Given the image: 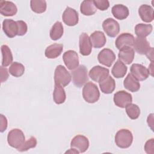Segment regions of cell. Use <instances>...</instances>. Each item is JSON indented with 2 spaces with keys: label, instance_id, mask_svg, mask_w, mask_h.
Segmentation results:
<instances>
[{
  "label": "cell",
  "instance_id": "1",
  "mask_svg": "<svg viewBox=\"0 0 154 154\" xmlns=\"http://www.w3.org/2000/svg\"><path fill=\"white\" fill-rule=\"evenodd\" d=\"M133 46L138 54L146 55L148 59H149L151 62H153V48L150 46V44L146 38H135Z\"/></svg>",
  "mask_w": 154,
  "mask_h": 154
},
{
  "label": "cell",
  "instance_id": "2",
  "mask_svg": "<svg viewBox=\"0 0 154 154\" xmlns=\"http://www.w3.org/2000/svg\"><path fill=\"white\" fill-rule=\"evenodd\" d=\"M82 96L88 103L96 102L100 97V92L97 85L92 82L85 83L82 89Z\"/></svg>",
  "mask_w": 154,
  "mask_h": 154
},
{
  "label": "cell",
  "instance_id": "3",
  "mask_svg": "<svg viewBox=\"0 0 154 154\" xmlns=\"http://www.w3.org/2000/svg\"><path fill=\"white\" fill-rule=\"evenodd\" d=\"M133 141L132 132L126 129H122L117 131L115 136V143L116 145L122 149L129 147Z\"/></svg>",
  "mask_w": 154,
  "mask_h": 154
},
{
  "label": "cell",
  "instance_id": "4",
  "mask_svg": "<svg viewBox=\"0 0 154 154\" xmlns=\"http://www.w3.org/2000/svg\"><path fill=\"white\" fill-rule=\"evenodd\" d=\"M72 81L75 86L81 87L88 81L87 69L84 65H80L71 72Z\"/></svg>",
  "mask_w": 154,
  "mask_h": 154
},
{
  "label": "cell",
  "instance_id": "5",
  "mask_svg": "<svg viewBox=\"0 0 154 154\" xmlns=\"http://www.w3.org/2000/svg\"><path fill=\"white\" fill-rule=\"evenodd\" d=\"M25 141L23 132L19 129H13L8 134L7 142L8 144L15 149H18Z\"/></svg>",
  "mask_w": 154,
  "mask_h": 154
},
{
  "label": "cell",
  "instance_id": "6",
  "mask_svg": "<svg viewBox=\"0 0 154 154\" xmlns=\"http://www.w3.org/2000/svg\"><path fill=\"white\" fill-rule=\"evenodd\" d=\"M72 76L69 72L62 65L57 66L54 72V81L63 87L67 86L71 81Z\"/></svg>",
  "mask_w": 154,
  "mask_h": 154
},
{
  "label": "cell",
  "instance_id": "7",
  "mask_svg": "<svg viewBox=\"0 0 154 154\" xmlns=\"http://www.w3.org/2000/svg\"><path fill=\"white\" fill-rule=\"evenodd\" d=\"M105 32L111 37H115L120 31L119 23L112 18H107L102 23Z\"/></svg>",
  "mask_w": 154,
  "mask_h": 154
},
{
  "label": "cell",
  "instance_id": "8",
  "mask_svg": "<svg viewBox=\"0 0 154 154\" xmlns=\"http://www.w3.org/2000/svg\"><path fill=\"white\" fill-rule=\"evenodd\" d=\"M63 59L66 66L69 70H74L79 66L78 55L75 51L69 50L65 52L63 55Z\"/></svg>",
  "mask_w": 154,
  "mask_h": 154
},
{
  "label": "cell",
  "instance_id": "9",
  "mask_svg": "<svg viewBox=\"0 0 154 154\" xmlns=\"http://www.w3.org/2000/svg\"><path fill=\"white\" fill-rule=\"evenodd\" d=\"M70 147L78 150L79 153H84L89 147L88 139L84 135H77L72 140Z\"/></svg>",
  "mask_w": 154,
  "mask_h": 154
},
{
  "label": "cell",
  "instance_id": "10",
  "mask_svg": "<svg viewBox=\"0 0 154 154\" xmlns=\"http://www.w3.org/2000/svg\"><path fill=\"white\" fill-rule=\"evenodd\" d=\"M131 74L137 80L143 81L146 80L149 76V70L143 65L140 64H133L130 68Z\"/></svg>",
  "mask_w": 154,
  "mask_h": 154
},
{
  "label": "cell",
  "instance_id": "11",
  "mask_svg": "<svg viewBox=\"0 0 154 154\" xmlns=\"http://www.w3.org/2000/svg\"><path fill=\"white\" fill-rule=\"evenodd\" d=\"M113 100L117 106L123 108H125L128 104L132 102V97L130 93L124 90H121L114 94Z\"/></svg>",
  "mask_w": 154,
  "mask_h": 154
},
{
  "label": "cell",
  "instance_id": "12",
  "mask_svg": "<svg viewBox=\"0 0 154 154\" xmlns=\"http://www.w3.org/2000/svg\"><path fill=\"white\" fill-rule=\"evenodd\" d=\"M135 38L133 35L130 33L124 32L121 34L117 38L115 45L116 48L120 50L124 48H132L134 43Z\"/></svg>",
  "mask_w": 154,
  "mask_h": 154
},
{
  "label": "cell",
  "instance_id": "13",
  "mask_svg": "<svg viewBox=\"0 0 154 154\" xmlns=\"http://www.w3.org/2000/svg\"><path fill=\"white\" fill-rule=\"evenodd\" d=\"M109 73V71L108 69L100 66H96L90 70L88 75L93 81L99 82L106 78Z\"/></svg>",
  "mask_w": 154,
  "mask_h": 154
},
{
  "label": "cell",
  "instance_id": "14",
  "mask_svg": "<svg viewBox=\"0 0 154 154\" xmlns=\"http://www.w3.org/2000/svg\"><path fill=\"white\" fill-rule=\"evenodd\" d=\"M62 19L64 23L67 25L70 26H75L79 21L78 13L73 8L67 7L63 13Z\"/></svg>",
  "mask_w": 154,
  "mask_h": 154
},
{
  "label": "cell",
  "instance_id": "15",
  "mask_svg": "<svg viewBox=\"0 0 154 154\" xmlns=\"http://www.w3.org/2000/svg\"><path fill=\"white\" fill-rule=\"evenodd\" d=\"M99 62L107 67H111L116 60V55L114 52L108 48L102 49L97 55Z\"/></svg>",
  "mask_w": 154,
  "mask_h": 154
},
{
  "label": "cell",
  "instance_id": "16",
  "mask_svg": "<svg viewBox=\"0 0 154 154\" xmlns=\"http://www.w3.org/2000/svg\"><path fill=\"white\" fill-rule=\"evenodd\" d=\"M79 52L84 56L89 55L92 50V44L90 37L87 33L83 32L79 36Z\"/></svg>",
  "mask_w": 154,
  "mask_h": 154
},
{
  "label": "cell",
  "instance_id": "17",
  "mask_svg": "<svg viewBox=\"0 0 154 154\" xmlns=\"http://www.w3.org/2000/svg\"><path fill=\"white\" fill-rule=\"evenodd\" d=\"M2 29L9 38H13L17 35L18 26L16 21L12 19H5L2 22Z\"/></svg>",
  "mask_w": 154,
  "mask_h": 154
},
{
  "label": "cell",
  "instance_id": "18",
  "mask_svg": "<svg viewBox=\"0 0 154 154\" xmlns=\"http://www.w3.org/2000/svg\"><path fill=\"white\" fill-rule=\"evenodd\" d=\"M17 12L16 5L11 1H0V13L4 16H13Z\"/></svg>",
  "mask_w": 154,
  "mask_h": 154
},
{
  "label": "cell",
  "instance_id": "19",
  "mask_svg": "<svg viewBox=\"0 0 154 154\" xmlns=\"http://www.w3.org/2000/svg\"><path fill=\"white\" fill-rule=\"evenodd\" d=\"M138 14L142 20L145 22H151L154 19L153 9L149 5H141L138 8Z\"/></svg>",
  "mask_w": 154,
  "mask_h": 154
},
{
  "label": "cell",
  "instance_id": "20",
  "mask_svg": "<svg viewBox=\"0 0 154 154\" xmlns=\"http://www.w3.org/2000/svg\"><path fill=\"white\" fill-rule=\"evenodd\" d=\"M118 55L119 60L124 64H130L134 60L135 52L133 48L126 47L120 49Z\"/></svg>",
  "mask_w": 154,
  "mask_h": 154
},
{
  "label": "cell",
  "instance_id": "21",
  "mask_svg": "<svg viewBox=\"0 0 154 154\" xmlns=\"http://www.w3.org/2000/svg\"><path fill=\"white\" fill-rule=\"evenodd\" d=\"M92 45L94 48H100L106 43V37L103 32L96 31L93 32L90 37Z\"/></svg>",
  "mask_w": 154,
  "mask_h": 154
},
{
  "label": "cell",
  "instance_id": "22",
  "mask_svg": "<svg viewBox=\"0 0 154 154\" xmlns=\"http://www.w3.org/2000/svg\"><path fill=\"white\" fill-rule=\"evenodd\" d=\"M100 90L105 94H110L113 92L116 87V82L114 79L108 75L106 78L99 82Z\"/></svg>",
  "mask_w": 154,
  "mask_h": 154
},
{
  "label": "cell",
  "instance_id": "23",
  "mask_svg": "<svg viewBox=\"0 0 154 154\" xmlns=\"http://www.w3.org/2000/svg\"><path fill=\"white\" fill-rule=\"evenodd\" d=\"M63 50V45L54 43L48 46L45 50V56L49 58L53 59L59 57Z\"/></svg>",
  "mask_w": 154,
  "mask_h": 154
},
{
  "label": "cell",
  "instance_id": "24",
  "mask_svg": "<svg viewBox=\"0 0 154 154\" xmlns=\"http://www.w3.org/2000/svg\"><path fill=\"white\" fill-rule=\"evenodd\" d=\"M111 12L117 19L123 20L128 17L129 12L128 8L122 4H116L112 7Z\"/></svg>",
  "mask_w": 154,
  "mask_h": 154
},
{
  "label": "cell",
  "instance_id": "25",
  "mask_svg": "<svg viewBox=\"0 0 154 154\" xmlns=\"http://www.w3.org/2000/svg\"><path fill=\"white\" fill-rule=\"evenodd\" d=\"M124 87L131 92H136L140 88V84L130 73L127 75L123 82Z\"/></svg>",
  "mask_w": 154,
  "mask_h": 154
},
{
  "label": "cell",
  "instance_id": "26",
  "mask_svg": "<svg viewBox=\"0 0 154 154\" xmlns=\"http://www.w3.org/2000/svg\"><path fill=\"white\" fill-rule=\"evenodd\" d=\"M53 99L55 103L61 104L64 102L66 99L65 90L63 86L55 83L54 90L53 92Z\"/></svg>",
  "mask_w": 154,
  "mask_h": 154
},
{
  "label": "cell",
  "instance_id": "27",
  "mask_svg": "<svg viewBox=\"0 0 154 154\" xmlns=\"http://www.w3.org/2000/svg\"><path fill=\"white\" fill-rule=\"evenodd\" d=\"M127 70L128 68L126 65L120 60H118L113 66L111 73L115 78H120L125 76L127 72Z\"/></svg>",
  "mask_w": 154,
  "mask_h": 154
},
{
  "label": "cell",
  "instance_id": "28",
  "mask_svg": "<svg viewBox=\"0 0 154 154\" xmlns=\"http://www.w3.org/2000/svg\"><path fill=\"white\" fill-rule=\"evenodd\" d=\"M153 26L151 24L138 23L135 26V33L137 37L145 38L152 32Z\"/></svg>",
  "mask_w": 154,
  "mask_h": 154
},
{
  "label": "cell",
  "instance_id": "29",
  "mask_svg": "<svg viewBox=\"0 0 154 154\" xmlns=\"http://www.w3.org/2000/svg\"><path fill=\"white\" fill-rule=\"evenodd\" d=\"M80 11L85 16H91L96 12L97 10L93 1L85 0L82 2L80 6Z\"/></svg>",
  "mask_w": 154,
  "mask_h": 154
},
{
  "label": "cell",
  "instance_id": "30",
  "mask_svg": "<svg viewBox=\"0 0 154 154\" xmlns=\"http://www.w3.org/2000/svg\"><path fill=\"white\" fill-rule=\"evenodd\" d=\"M2 52V66H8L13 62V55L11 51L7 45H4L1 46Z\"/></svg>",
  "mask_w": 154,
  "mask_h": 154
},
{
  "label": "cell",
  "instance_id": "31",
  "mask_svg": "<svg viewBox=\"0 0 154 154\" xmlns=\"http://www.w3.org/2000/svg\"><path fill=\"white\" fill-rule=\"evenodd\" d=\"M63 32L64 29L61 22L57 21L53 25L50 30V37L52 40H57L63 36Z\"/></svg>",
  "mask_w": 154,
  "mask_h": 154
},
{
  "label": "cell",
  "instance_id": "32",
  "mask_svg": "<svg viewBox=\"0 0 154 154\" xmlns=\"http://www.w3.org/2000/svg\"><path fill=\"white\" fill-rule=\"evenodd\" d=\"M30 6L32 11L36 13H42L46 10V2L44 0H31Z\"/></svg>",
  "mask_w": 154,
  "mask_h": 154
},
{
  "label": "cell",
  "instance_id": "33",
  "mask_svg": "<svg viewBox=\"0 0 154 154\" xmlns=\"http://www.w3.org/2000/svg\"><path fill=\"white\" fill-rule=\"evenodd\" d=\"M9 73L14 77H20L25 72L24 66L18 62H13L9 67Z\"/></svg>",
  "mask_w": 154,
  "mask_h": 154
},
{
  "label": "cell",
  "instance_id": "34",
  "mask_svg": "<svg viewBox=\"0 0 154 154\" xmlns=\"http://www.w3.org/2000/svg\"><path fill=\"white\" fill-rule=\"evenodd\" d=\"M125 108L126 114L131 119L135 120L139 117L140 114V109L137 105L131 103L128 104Z\"/></svg>",
  "mask_w": 154,
  "mask_h": 154
},
{
  "label": "cell",
  "instance_id": "35",
  "mask_svg": "<svg viewBox=\"0 0 154 154\" xmlns=\"http://www.w3.org/2000/svg\"><path fill=\"white\" fill-rule=\"evenodd\" d=\"M37 145V140L34 137H31L27 141H25L23 144L17 149L19 152L27 151L29 149L34 148Z\"/></svg>",
  "mask_w": 154,
  "mask_h": 154
},
{
  "label": "cell",
  "instance_id": "36",
  "mask_svg": "<svg viewBox=\"0 0 154 154\" xmlns=\"http://www.w3.org/2000/svg\"><path fill=\"white\" fill-rule=\"evenodd\" d=\"M93 3L96 8L100 10H106L109 7V2L108 0H94Z\"/></svg>",
  "mask_w": 154,
  "mask_h": 154
},
{
  "label": "cell",
  "instance_id": "37",
  "mask_svg": "<svg viewBox=\"0 0 154 154\" xmlns=\"http://www.w3.org/2000/svg\"><path fill=\"white\" fill-rule=\"evenodd\" d=\"M18 26V32L17 35L22 36L25 35L28 30V27L26 23L23 20H17L16 21Z\"/></svg>",
  "mask_w": 154,
  "mask_h": 154
},
{
  "label": "cell",
  "instance_id": "38",
  "mask_svg": "<svg viewBox=\"0 0 154 154\" xmlns=\"http://www.w3.org/2000/svg\"><path fill=\"white\" fill-rule=\"evenodd\" d=\"M154 139L151 138L147 140L144 145V150L148 154L154 153Z\"/></svg>",
  "mask_w": 154,
  "mask_h": 154
},
{
  "label": "cell",
  "instance_id": "39",
  "mask_svg": "<svg viewBox=\"0 0 154 154\" xmlns=\"http://www.w3.org/2000/svg\"><path fill=\"white\" fill-rule=\"evenodd\" d=\"M0 131L1 132H4L7 128V119L5 116L2 114L0 115Z\"/></svg>",
  "mask_w": 154,
  "mask_h": 154
},
{
  "label": "cell",
  "instance_id": "40",
  "mask_svg": "<svg viewBox=\"0 0 154 154\" xmlns=\"http://www.w3.org/2000/svg\"><path fill=\"white\" fill-rule=\"evenodd\" d=\"M0 70H1V81L2 83L7 80L9 76V74L7 69L5 67H3V66H1L0 67Z\"/></svg>",
  "mask_w": 154,
  "mask_h": 154
},
{
  "label": "cell",
  "instance_id": "41",
  "mask_svg": "<svg viewBox=\"0 0 154 154\" xmlns=\"http://www.w3.org/2000/svg\"><path fill=\"white\" fill-rule=\"evenodd\" d=\"M153 114H150V115H149L148 117H147V123L149 125V126H150L151 129H153Z\"/></svg>",
  "mask_w": 154,
  "mask_h": 154
},
{
  "label": "cell",
  "instance_id": "42",
  "mask_svg": "<svg viewBox=\"0 0 154 154\" xmlns=\"http://www.w3.org/2000/svg\"><path fill=\"white\" fill-rule=\"evenodd\" d=\"M66 153H77V154L79 153V152L78 150H75V149H73V148H71L70 150H67Z\"/></svg>",
  "mask_w": 154,
  "mask_h": 154
}]
</instances>
